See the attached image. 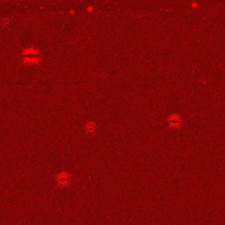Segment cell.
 I'll list each match as a JSON object with an SVG mask.
<instances>
[{
    "instance_id": "8992f818",
    "label": "cell",
    "mask_w": 225,
    "mask_h": 225,
    "mask_svg": "<svg viewBox=\"0 0 225 225\" xmlns=\"http://www.w3.org/2000/svg\"><path fill=\"white\" fill-rule=\"evenodd\" d=\"M24 54H33V55H35V54H37V51L35 50V48H28V49H26V51L24 52Z\"/></svg>"
},
{
    "instance_id": "7a4b0ae2",
    "label": "cell",
    "mask_w": 225,
    "mask_h": 225,
    "mask_svg": "<svg viewBox=\"0 0 225 225\" xmlns=\"http://www.w3.org/2000/svg\"><path fill=\"white\" fill-rule=\"evenodd\" d=\"M182 123V120L179 115H178L176 113L170 115L168 118V124L171 128L173 129H177L178 127H180Z\"/></svg>"
},
{
    "instance_id": "5b68a950",
    "label": "cell",
    "mask_w": 225,
    "mask_h": 225,
    "mask_svg": "<svg viewBox=\"0 0 225 225\" xmlns=\"http://www.w3.org/2000/svg\"><path fill=\"white\" fill-rule=\"evenodd\" d=\"M37 61H38V59H36V58H26L24 62L28 63H37Z\"/></svg>"
},
{
    "instance_id": "6da1fadb",
    "label": "cell",
    "mask_w": 225,
    "mask_h": 225,
    "mask_svg": "<svg viewBox=\"0 0 225 225\" xmlns=\"http://www.w3.org/2000/svg\"><path fill=\"white\" fill-rule=\"evenodd\" d=\"M56 181L60 186H66L70 183V177L67 173H61L57 175Z\"/></svg>"
},
{
    "instance_id": "277c9868",
    "label": "cell",
    "mask_w": 225,
    "mask_h": 225,
    "mask_svg": "<svg viewBox=\"0 0 225 225\" xmlns=\"http://www.w3.org/2000/svg\"><path fill=\"white\" fill-rule=\"evenodd\" d=\"M0 26H1V28L3 29V30H10V29H12V27H13V21H12V19H2L1 21H0Z\"/></svg>"
},
{
    "instance_id": "3957f363",
    "label": "cell",
    "mask_w": 225,
    "mask_h": 225,
    "mask_svg": "<svg viewBox=\"0 0 225 225\" xmlns=\"http://www.w3.org/2000/svg\"><path fill=\"white\" fill-rule=\"evenodd\" d=\"M85 133L88 135H92L96 133L97 130V127H96L95 123L93 122H88L86 125L85 126Z\"/></svg>"
}]
</instances>
